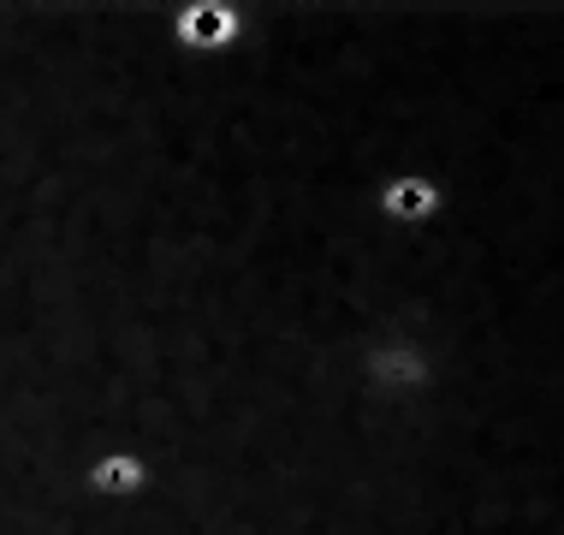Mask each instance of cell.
Wrapping results in <instances>:
<instances>
[{"label": "cell", "mask_w": 564, "mask_h": 535, "mask_svg": "<svg viewBox=\"0 0 564 535\" xmlns=\"http://www.w3.org/2000/svg\"><path fill=\"white\" fill-rule=\"evenodd\" d=\"M399 310H404V298H399ZM434 375H440L434 351L404 328V315H392L387 328H375L369 340H362V351H357V387L369 393V399H380V405L422 399V393L434 387Z\"/></svg>", "instance_id": "cell-1"}, {"label": "cell", "mask_w": 564, "mask_h": 535, "mask_svg": "<svg viewBox=\"0 0 564 535\" xmlns=\"http://www.w3.org/2000/svg\"><path fill=\"white\" fill-rule=\"evenodd\" d=\"M243 24H250V12L238 7V0H185V7L166 12V42H173L178 54H226L238 49Z\"/></svg>", "instance_id": "cell-2"}, {"label": "cell", "mask_w": 564, "mask_h": 535, "mask_svg": "<svg viewBox=\"0 0 564 535\" xmlns=\"http://www.w3.org/2000/svg\"><path fill=\"white\" fill-rule=\"evenodd\" d=\"M440 208H446V191H440V179L422 173V167H399V173H387L375 185V214L392 233H422V226L440 221Z\"/></svg>", "instance_id": "cell-3"}, {"label": "cell", "mask_w": 564, "mask_h": 535, "mask_svg": "<svg viewBox=\"0 0 564 535\" xmlns=\"http://www.w3.org/2000/svg\"><path fill=\"white\" fill-rule=\"evenodd\" d=\"M149 482H155V470H149V458L131 452V447H108L84 464V494L101 500V506H137V500L149 494Z\"/></svg>", "instance_id": "cell-4"}]
</instances>
